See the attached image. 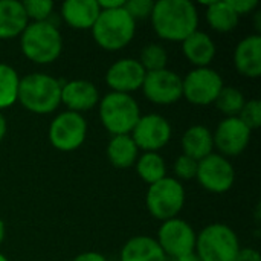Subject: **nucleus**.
<instances>
[{
  "label": "nucleus",
  "mask_w": 261,
  "mask_h": 261,
  "mask_svg": "<svg viewBox=\"0 0 261 261\" xmlns=\"http://www.w3.org/2000/svg\"><path fill=\"white\" fill-rule=\"evenodd\" d=\"M136 21L130 17L125 8L101 11L92 34L96 44L106 50H119L125 47L135 37Z\"/></svg>",
  "instance_id": "nucleus-4"
},
{
  "label": "nucleus",
  "mask_w": 261,
  "mask_h": 261,
  "mask_svg": "<svg viewBox=\"0 0 261 261\" xmlns=\"http://www.w3.org/2000/svg\"><path fill=\"white\" fill-rule=\"evenodd\" d=\"M20 78L14 67L0 63V110L17 101Z\"/></svg>",
  "instance_id": "nucleus-26"
},
{
  "label": "nucleus",
  "mask_w": 261,
  "mask_h": 261,
  "mask_svg": "<svg viewBox=\"0 0 261 261\" xmlns=\"http://www.w3.org/2000/svg\"><path fill=\"white\" fill-rule=\"evenodd\" d=\"M145 205L148 213L158 220L174 219L185 205V190L177 179L164 177L148 187Z\"/></svg>",
  "instance_id": "nucleus-7"
},
{
  "label": "nucleus",
  "mask_w": 261,
  "mask_h": 261,
  "mask_svg": "<svg viewBox=\"0 0 261 261\" xmlns=\"http://www.w3.org/2000/svg\"><path fill=\"white\" fill-rule=\"evenodd\" d=\"M176 261H202V260L199 258V255H197L196 252H191V254H187V255H184V257L176 258Z\"/></svg>",
  "instance_id": "nucleus-38"
},
{
  "label": "nucleus",
  "mask_w": 261,
  "mask_h": 261,
  "mask_svg": "<svg viewBox=\"0 0 261 261\" xmlns=\"http://www.w3.org/2000/svg\"><path fill=\"white\" fill-rule=\"evenodd\" d=\"M196 232L191 225H188L182 219H170L165 220L158 232V243L167 257H173L174 260L184 257L187 254L194 252L196 249Z\"/></svg>",
  "instance_id": "nucleus-10"
},
{
  "label": "nucleus",
  "mask_w": 261,
  "mask_h": 261,
  "mask_svg": "<svg viewBox=\"0 0 261 261\" xmlns=\"http://www.w3.org/2000/svg\"><path fill=\"white\" fill-rule=\"evenodd\" d=\"M124 5H125V0H101V2H98V6L101 11L118 9V8H122Z\"/></svg>",
  "instance_id": "nucleus-35"
},
{
  "label": "nucleus",
  "mask_w": 261,
  "mask_h": 261,
  "mask_svg": "<svg viewBox=\"0 0 261 261\" xmlns=\"http://www.w3.org/2000/svg\"><path fill=\"white\" fill-rule=\"evenodd\" d=\"M214 141L213 133L205 125H193L182 136L184 154L200 162L213 153Z\"/></svg>",
  "instance_id": "nucleus-21"
},
{
  "label": "nucleus",
  "mask_w": 261,
  "mask_h": 261,
  "mask_svg": "<svg viewBox=\"0 0 261 261\" xmlns=\"http://www.w3.org/2000/svg\"><path fill=\"white\" fill-rule=\"evenodd\" d=\"M223 86V80L217 70L211 67H196L182 78V96L191 104L210 106L216 102Z\"/></svg>",
  "instance_id": "nucleus-9"
},
{
  "label": "nucleus",
  "mask_w": 261,
  "mask_h": 261,
  "mask_svg": "<svg viewBox=\"0 0 261 261\" xmlns=\"http://www.w3.org/2000/svg\"><path fill=\"white\" fill-rule=\"evenodd\" d=\"M20 47L28 60L50 64L61 55L63 37L52 21H32L20 35Z\"/></svg>",
  "instance_id": "nucleus-3"
},
{
  "label": "nucleus",
  "mask_w": 261,
  "mask_h": 261,
  "mask_svg": "<svg viewBox=\"0 0 261 261\" xmlns=\"http://www.w3.org/2000/svg\"><path fill=\"white\" fill-rule=\"evenodd\" d=\"M228 2L234 8V11L239 14V17L252 12L258 6V2L257 0H228Z\"/></svg>",
  "instance_id": "nucleus-33"
},
{
  "label": "nucleus",
  "mask_w": 261,
  "mask_h": 261,
  "mask_svg": "<svg viewBox=\"0 0 261 261\" xmlns=\"http://www.w3.org/2000/svg\"><path fill=\"white\" fill-rule=\"evenodd\" d=\"M101 9L96 0H67L61 5V17L73 29H92Z\"/></svg>",
  "instance_id": "nucleus-18"
},
{
  "label": "nucleus",
  "mask_w": 261,
  "mask_h": 261,
  "mask_svg": "<svg viewBox=\"0 0 261 261\" xmlns=\"http://www.w3.org/2000/svg\"><path fill=\"white\" fill-rule=\"evenodd\" d=\"M0 261H8V258H6L3 254H0Z\"/></svg>",
  "instance_id": "nucleus-40"
},
{
  "label": "nucleus",
  "mask_w": 261,
  "mask_h": 261,
  "mask_svg": "<svg viewBox=\"0 0 261 261\" xmlns=\"http://www.w3.org/2000/svg\"><path fill=\"white\" fill-rule=\"evenodd\" d=\"M72 261H107L104 255H101L99 252H83L80 255H76Z\"/></svg>",
  "instance_id": "nucleus-36"
},
{
  "label": "nucleus",
  "mask_w": 261,
  "mask_h": 261,
  "mask_svg": "<svg viewBox=\"0 0 261 261\" xmlns=\"http://www.w3.org/2000/svg\"><path fill=\"white\" fill-rule=\"evenodd\" d=\"M239 14L228 0L206 3V21L217 32H231L239 26Z\"/></svg>",
  "instance_id": "nucleus-24"
},
{
  "label": "nucleus",
  "mask_w": 261,
  "mask_h": 261,
  "mask_svg": "<svg viewBox=\"0 0 261 261\" xmlns=\"http://www.w3.org/2000/svg\"><path fill=\"white\" fill-rule=\"evenodd\" d=\"M145 73L147 72L136 58H121L109 67L106 83L112 92L130 95V92L142 87Z\"/></svg>",
  "instance_id": "nucleus-15"
},
{
  "label": "nucleus",
  "mask_w": 261,
  "mask_h": 261,
  "mask_svg": "<svg viewBox=\"0 0 261 261\" xmlns=\"http://www.w3.org/2000/svg\"><path fill=\"white\" fill-rule=\"evenodd\" d=\"M154 32L167 41H184L197 31L199 12L188 0H159L150 15Z\"/></svg>",
  "instance_id": "nucleus-1"
},
{
  "label": "nucleus",
  "mask_w": 261,
  "mask_h": 261,
  "mask_svg": "<svg viewBox=\"0 0 261 261\" xmlns=\"http://www.w3.org/2000/svg\"><path fill=\"white\" fill-rule=\"evenodd\" d=\"M182 52L196 67H208L216 57V43L206 32L194 31L182 41Z\"/></svg>",
  "instance_id": "nucleus-19"
},
{
  "label": "nucleus",
  "mask_w": 261,
  "mask_h": 261,
  "mask_svg": "<svg viewBox=\"0 0 261 261\" xmlns=\"http://www.w3.org/2000/svg\"><path fill=\"white\" fill-rule=\"evenodd\" d=\"M121 261H167V255L154 239L138 236L122 246Z\"/></svg>",
  "instance_id": "nucleus-22"
},
{
  "label": "nucleus",
  "mask_w": 261,
  "mask_h": 261,
  "mask_svg": "<svg viewBox=\"0 0 261 261\" xmlns=\"http://www.w3.org/2000/svg\"><path fill=\"white\" fill-rule=\"evenodd\" d=\"M240 251L237 234L223 223H213L196 239L194 252L202 261H236Z\"/></svg>",
  "instance_id": "nucleus-6"
},
{
  "label": "nucleus",
  "mask_w": 261,
  "mask_h": 261,
  "mask_svg": "<svg viewBox=\"0 0 261 261\" xmlns=\"http://www.w3.org/2000/svg\"><path fill=\"white\" fill-rule=\"evenodd\" d=\"M236 69L248 78H258L261 75V37L258 34L245 37L234 52Z\"/></svg>",
  "instance_id": "nucleus-17"
},
{
  "label": "nucleus",
  "mask_w": 261,
  "mask_h": 261,
  "mask_svg": "<svg viewBox=\"0 0 261 261\" xmlns=\"http://www.w3.org/2000/svg\"><path fill=\"white\" fill-rule=\"evenodd\" d=\"M29 20L21 2L0 0V40H11L21 35Z\"/></svg>",
  "instance_id": "nucleus-20"
},
{
  "label": "nucleus",
  "mask_w": 261,
  "mask_h": 261,
  "mask_svg": "<svg viewBox=\"0 0 261 261\" xmlns=\"http://www.w3.org/2000/svg\"><path fill=\"white\" fill-rule=\"evenodd\" d=\"M138 145L130 135L113 136L107 145V158L116 168H128L138 161Z\"/></svg>",
  "instance_id": "nucleus-23"
},
{
  "label": "nucleus",
  "mask_w": 261,
  "mask_h": 261,
  "mask_svg": "<svg viewBox=\"0 0 261 261\" xmlns=\"http://www.w3.org/2000/svg\"><path fill=\"white\" fill-rule=\"evenodd\" d=\"M136 171L148 185L167 177V167L159 153H144L136 161Z\"/></svg>",
  "instance_id": "nucleus-25"
},
{
  "label": "nucleus",
  "mask_w": 261,
  "mask_h": 261,
  "mask_svg": "<svg viewBox=\"0 0 261 261\" xmlns=\"http://www.w3.org/2000/svg\"><path fill=\"white\" fill-rule=\"evenodd\" d=\"M197 167H199V162L185 156V154H180L176 162H174V173L179 179H184V180H190V179H194L196 174H197Z\"/></svg>",
  "instance_id": "nucleus-32"
},
{
  "label": "nucleus",
  "mask_w": 261,
  "mask_h": 261,
  "mask_svg": "<svg viewBox=\"0 0 261 261\" xmlns=\"http://www.w3.org/2000/svg\"><path fill=\"white\" fill-rule=\"evenodd\" d=\"M87 135V122L81 113L63 112L54 118L49 125V142L60 151H73L80 148Z\"/></svg>",
  "instance_id": "nucleus-8"
},
{
  "label": "nucleus",
  "mask_w": 261,
  "mask_h": 261,
  "mask_svg": "<svg viewBox=\"0 0 261 261\" xmlns=\"http://www.w3.org/2000/svg\"><path fill=\"white\" fill-rule=\"evenodd\" d=\"M99 101V92L92 81L87 80H72L61 86V104H64L69 112L81 113L93 109Z\"/></svg>",
  "instance_id": "nucleus-16"
},
{
  "label": "nucleus",
  "mask_w": 261,
  "mask_h": 261,
  "mask_svg": "<svg viewBox=\"0 0 261 261\" xmlns=\"http://www.w3.org/2000/svg\"><path fill=\"white\" fill-rule=\"evenodd\" d=\"M251 132L261 125V102L258 99H251L245 102L242 112L237 116Z\"/></svg>",
  "instance_id": "nucleus-30"
},
{
  "label": "nucleus",
  "mask_w": 261,
  "mask_h": 261,
  "mask_svg": "<svg viewBox=\"0 0 261 261\" xmlns=\"http://www.w3.org/2000/svg\"><path fill=\"white\" fill-rule=\"evenodd\" d=\"M245 96L243 93L236 89V87H229V86H223V89L220 90L217 99H216V106L217 109L226 115V118H236L239 116V113L242 112L243 106H245Z\"/></svg>",
  "instance_id": "nucleus-27"
},
{
  "label": "nucleus",
  "mask_w": 261,
  "mask_h": 261,
  "mask_svg": "<svg viewBox=\"0 0 261 261\" xmlns=\"http://www.w3.org/2000/svg\"><path fill=\"white\" fill-rule=\"evenodd\" d=\"M3 239H5V223H3V220L0 219V243L3 242Z\"/></svg>",
  "instance_id": "nucleus-39"
},
{
  "label": "nucleus",
  "mask_w": 261,
  "mask_h": 261,
  "mask_svg": "<svg viewBox=\"0 0 261 261\" xmlns=\"http://www.w3.org/2000/svg\"><path fill=\"white\" fill-rule=\"evenodd\" d=\"M141 89L145 98L154 104H174L182 98V78L170 69L147 72Z\"/></svg>",
  "instance_id": "nucleus-12"
},
{
  "label": "nucleus",
  "mask_w": 261,
  "mask_h": 261,
  "mask_svg": "<svg viewBox=\"0 0 261 261\" xmlns=\"http://www.w3.org/2000/svg\"><path fill=\"white\" fill-rule=\"evenodd\" d=\"M196 179L211 193H226L236 182V171L232 164L222 154L211 153L199 162Z\"/></svg>",
  "instance_id": "nucleus-11"
},
{
  "label": "nucleus",
  "mask_w": 261,
  "mask_h": 261,
  "mask_svg": "<svg viewBox=\"0 0 261 261\" xmlns=\"http://www.w3.org/2000/svg\"><path fill=\"white\" fill-rule=\"evenodd\" d=\"M5 135H6V119L2 115V112H0V142L3 141Z\"/></svg>",
  "instance_id": "nucleus-37"
},
{
  "label": "nucleus",
  "mask_w": 261,
  "mask_h": 261,
  "mask_svg": "<svg viewBox=\"0 0 261 261\" xmlns=\"http://www.w3.org/2000/svg\"><path fill=\"white\" fill-rule=\"evenodd\" d=\"M130 136L138 148L145 153H158L168 144L171 138V125L161 115H145L139 118Z\"/></svg>",
  "instance_id": "nucleus-13"
},
{
  "label": "nucleus",
  "mask_w": 261,
  "mask_h": 261,
  "mask_svg": "<svg viewBox=\"0 0 261 261\" xmlns=\"http://www.w3.org/2000/svg\"><path fill=\"white\" fill-rule=\"evenodd\" d=\"M153 6H154V2L151 0H128L124 5L125 11L130 14V17L135 21L148 18L153 12Z\"/></svg>",
  "instance_id": "nucleus-31"
},
{
  "label": "nucleus",
  "mask_w": 261,
  "mask_h": 261,
  "mask_svg": "<svg viewBox=\"0 0 261 261\" xmlns=\"http://www.w3.org/2000/svg\"><path fill=\"white\" fill-rule=\"evenodd\" d=\"M28 20L32 21H49L54 11V2L50 0H26L21 3Z\"/></svg>",
  "instance_id": "nucleus-29"
},
{
  "label": "nucleus",
  "mask_w": 261,
  "mask_h": 261,
  "mask_svg": "<svg viewBox=\"0 0 261 261\" xmlns=\"http://www.w3.org/2000/svg\"><path fill=\"white\" fill-rule=\"evenodd\" d=\"M99 118L113 136L130 135L141 118L139 104L132 95L110 92L99 102Z\"/></svg>",
  "instance_id": "nucleus-5"
},
{
  "label": "nucleus",
  "mask_w": 261,
  "mask_h": 261,
  "mask_svg": "<svg viewBox=\"0 0 261 261\" xmlns=\"http://www.w3.org/2000/svg\"><path fill=\"white\" fill-rule=\"evenodd\" d=\"M214 147L222 156H239L242 154L251 141V130L236 116L225 118L213 135Z\"/></svg>",
  "instance_id": "nucleus-14"
},
{
  "label": "nucleus",
  "mask_w": 261,
  "mask_h": 261,
  "mask_svg": "<svg viewBox=\"0 0 261 261\" xmlns=\"http://www.w3.org/2000/svg\"><path fill=\"white\" fill-rule=\"evenodd\" d=\"M138 61L141 63V66L144 67L145 72H156V70L167 69L168 55H167V50L164 49V46L151 43V44L144 46Z\"/></svg>",
  "instance_id": "nucleus-28"
},
{
  "label": "nucleus",
  "mask_w": 261,
  "mask_h": 261,
  "mask_svg": "<svg viewBox=\"0 0 261 261\" xmlns=\"http://www.w3.org/2000/svg\"><path fill=\"white\" fill-rule=\"evenodd\" d=\"M236 261H261L260 252L255 249H251V248H245V249L240 248V251L236 257Z\"/></svg>",
  "instance_id": "nucleus-34"
},
{
  "label": "nucleus",
  "mask_w": 261,
  "mask_h": 261,
  "mask_svg": "<svg viewBox=\"0 0 261 261\" xmlns=\"http://www.w3.org/2000/svg\"><path fill=\"white\" fill-rule=\"evenodd\" d=\"M61 83L41 72L29 73L20 78L17 101L37 115H47L61 104Z\"/></svg>",
  "instance_id": "nucleus-2"
}]
</instances>
